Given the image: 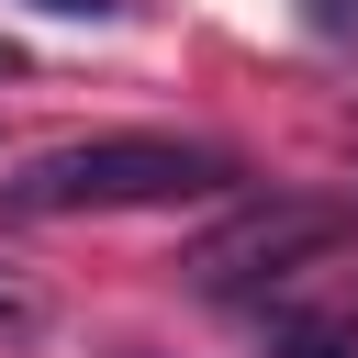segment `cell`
I'll use <instances>...</instances> for the list:
<instances>
[{"mask_svg":"<svg viewBox=\"0 0 358 358\" xmlns=\"http://www.w3.org/2000/svg\"><path fill=\"white\" fill-rule=\"evenodd\" d=\"M336 235H347V213H336V201L268 190V201H246L235 224H213V235L190 246V280H201L213 302H246V291H280V280H302V268H313Z\"/></svg>","mask_w":358,"mask_h":358,"instance_id":"2","label":"cell"},{"mask_svg":"<svg viewBox=\"0 0 358 358\" xmlns=\"http://www.w3.org/2000/svg\"><path fill=\"white\" fill-rule=\"evenodd\" d=\"M0 78H22V45H0Z\"/></svg>","mask_w":358,"mask_h":358,"instance_id":"6","label":"cell"},{"mask_svg":"<svg viewBox=\"0 0 358 358\" xmlns=\"http://www.w3.org/2000/svg\"><path fill=\"white\" fill-rule=\"evenodd\" d=\"M235 145L213 134H78L45 145L0 179V224H56V213H168V201H213L235 190Z\"/></svg>","mask_w":358,"mask_h":358,"instance_id":"1","label":"cell"},{"mask_svg":"<svg viewBox=\"0 0 358 358\" xmlns=\"http://www.w3.org/2000/svg\"><path fill=\"white\" fill-rule=\"evenodd\" d=\"M302 34L313 45H358V0H302Z\"/></svg>","mask_w":358,"mask_h":358,"instance_id":"4","label":"cell"},{"mask_svg":"<svg viewBox=\"0 0 358 358\" xmlns=\"http://www.w3.org/2000/svg\"><path fill=\"white\" fill-rule=\"evenodd\" d=\"M0 336H45V291L0 268Z\"/></svg>","mask_w":358,"mask_h":358,"instance_id":"3","label":"cell"},{"mask_svg":"<svg viewBox=\"0 0 358 358\" xmlns=\"http://www.w3.org/2000/svg\"><path fill=\"white\" fill-rule=\"evenodd\" d=\"M123 358H145V347H123Z\"/></svg>","mask_w":358,"mask_h":358,"instance_id":"7","label":"cell"},{"mask_svg":"<svg viewBox=\"0 0 358 358\" xmlns=\"http://www.w3.org/2000/svg\"><path fill=\"white\" fill-rule=\"evenodd\" d=\"M34 11H56V22H112L123 0H34Z\"/></svg>","mask_w":358,"mask_h":358,"instance_id":"5","label":"cell"}]
</instances>
